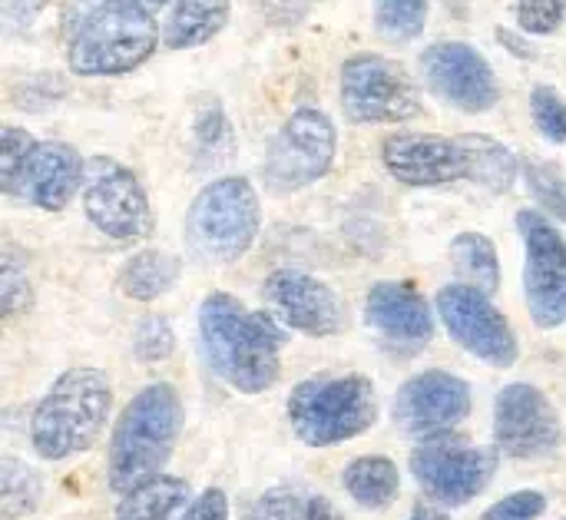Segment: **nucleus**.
<instances>
[{"label": "nucleus", "instance_id": "f257e3e1", "mask_svg": "<svg viewBox=\"0 0 566 520\" xmlns=\"http://www.w3.org/2000/svg\"><path fill=\"white\" fill-rule=\"evenodd\" d=\"M282 342L275 315L252 312L229 292H209L199 305V345L206 365L242 395H262L279 382Z\"/></svg>", "mask_w": 566, "mask_h": 520}, {"label": "nucleus", "instance_id": "f03ea898", "mask_svg": "<svg viewBox=\"0 0 566 520\" xmlns=\"http://www.w3.org/2000/svg\"><path fill=\"white\" fill-rule=\"evenodd\" d=\"M182 431V398L169 382H153L123 408L113 425L106 481L116 495L166 471Z\"/></svg>", "mask_w": 566, "mask_h": 520}, {"label": "nucleus", "instance_id": "7ed1b4c3", "mask_svg": "<svg viewBox=\"0 0 566 520\" xmlns=\"http://www.w3.org/2000/svg\"><path fill=\"white\" fill-rule=\"evenodd\" d=\"M113 388L99 368H66L30 418V441L43 461H70L90 451L109 418Z\"/></svg>", "mask_w": 566, "mask_h": 520}, {"label": "nucleus", "instance_id": "20e7f679", "mask_svg": "<svg viewBox=\"0 0 566 520\" xmlns=\"http://www.w3.org/2000/svg\"><path fill=\"white\" fill-rule=\"evenodd\" d=\"M159 46L153 10L133 0H96L76 20L66 63L76 76H123L139 70Z\"/></svg>", "mask_w": 566, "mask_h": 520}, {"label": "nucleus", "instance_id": "39448f33", "mask_svg": "<svg viewBox=\"0 0 566 520\" xmlns=\"http://www.w3.org/2000/svg\"><path fill=\"white\" fill-rule=\"evenodd\" d=\"M262 202L245 176L206 183L186 212V246L206 266L239 262L259 239Z\"/></svg>", "mask_w": 566, "mask_h": 520}, {"label": "nucleus", "instance_id": "423d86ee", "mask_svg": "<svg viewBox=\"0 0 566 520\" xmlns=\"http://www.w3.org/2000/svg\"><path fill=\"white\" fill-rule=\"evenodd\" d=\"M285 412L298 441L332 448L375 428L378 392L365 375H318L292 388Z\"/></svg>", "mask_w": 566, "mask_h": 520}, {"label": "nucleus", "instance_id": "0eeeda50", "mask_svg": "<svg viewBox=\"0 0 566 520\" xmlns=\"http://www.w3.org/2000/svg\"><path fill=\"white\" fill-rule=\"evenodd\" d=\"M342 110L352 123H408L424 110L418 80L391 56L355 53L342 63Z\"/></svg>", "mask_w": 566, "mask_h": 520}, {"label": "nucleus", "instance_id": "6e6552de", "mask_svg": "<svg viewBox=\"0 0 566 520\" xmlns=\"http://www.w3.org/2000/svg\"><path fill=\"white\" fill-rule=\"evenodd\" d=\"M338 149V129L328 113L315 106L295 110L265 149L262 176L272 193H298L318 183Z\"/></svg>", "mask_w": 566, "mask_h": 520}, {"label": "nucleus", "instance_id": "1a4fd4ad", "mask_svg": "<svg viewBox=\"0 0 566 520\" xmlns=\"http://www.w3.org/2000/svg\"><path fill=\"white\" fill-rule=\"evenodd\" d=\"M83 212L113 242H143L153 232V206L139 183V176L109 159L93 156L86 159V179H83Z\"/></svg>", "mask_w": 566, "mask_h": 520}, {"label": "nucleus", "instance_id": "9d476101", "mask_svg": "<svg viewBox=\"0 0 566 520\" xmlns=\"http://www.w3.org/2000/svg\"><path fill=\"white\" fill-rule=\"evenodd\" d=\"M524 242V295L537 329L551 332L566 322V239L541 209L517 212Z\"/></svg>", "mask_w": 566, "mask_h": 520}, {"label": "nucleus", "instance_id": "9b49d317", "mask_svg": "<svg viewBox=\"0 0 566 520\" xmlns=\"http://www.w3.org/2000/svg\"><path fill=\"white\" fill-rule=\"evenodd\" d=\"M434 309L444 329L451 332V339L474 358L494 368H511L517 362L521 355L517 335L511 322L504 319V312L481 289H471L464 282L444 285L434 295Z\"/></svg>", "mask_w": 566, "mask_h": 520}, {"label": "nucleus", "instance_id": "f8f14e48", "mask_svg": "<svg viewBox=\"0 0 566 520\" xmlns=\"http://www.w3.org/2000/svg\"><path fill=\"white\" fill-rule=\"evenodd\" d=\"M501 465L497 448H468L458 441H428L411 455L418 488L441 508H464L488 491Z\"/></svg>", "mask_w": 566, "mask_h": 520}, {"label": "nucleus", "instance_id": "ddd939ff", "mask_svg": "<svg viewBox=\"0 0 566 520\" xmlns=\"http://www.w3.org/2000/svg\"><path fill=\"white\" fill-rule=\"evenodd\" d=\"M424 86L461 113H488L501 100L494 66L464 40H438L421 53Z\"/></svg>", "mask_w": 566, "mask_h": 520}, {"label": "nucleus", "instance_id": "4468645a", "mask_svg": "<svg viewBox=\"0 0 566 520\" xmlns=\"http://www.w3.org/2000/svg\"><path fill=\"white\" fill-rule=\"evenodd\" d=\"M262 299L285 329L312 339L338 335L348 325V312L338 292L302 269H275L262 282Z\"/></svg>", "mask_w": 566, "mask_h": 520}, {"label": "nucleus", "instance_id": "2eb2a0df", "mask_svg": "<svg viewBox=\"0 0 566 520\" xmlns=\"http://www.w3.org/2000/svg\"><path fill=\"white\" fill-rule=\"evenodd\" d=\"M560 415L554 402L527 382L501 388L494 402V445L511 458H544L560 445Z\"/></svg>", "mask_w": 566, "mask_h": 520}, {"label": "nucleus", "instance_id": "dca6fc26", "mask_svg": "<svg viewBox=\"0 0 566 520\" xmlns=\"http://www.w3.org/2000/svg\"><path fill=\"white\" fill-rule=\"evenodd\" d=\"M395 425L411 438H438L471 415V385L451 372L431 368L408 378L395 395Z\"/></svg>", "mask_w": 566, "mask_h": 520}, {"label": "nucleus", "instance_id": "f3484780", "mask_svg": "<svg viewBox=\"0 0 566 520\" xmlns=\"http://www.w3.org/2000/svg\"><path fill=\"white\" fill-rule=\"evenodd\" d=\"M381 163L398 183L415 189H438V186L461 183L468 176L461 136H441V133H418V129L391 133L381 143Z\"/></svg>", "mask_w": 566, "mask_h": 520}, {"label": "nucleus", "instance_id": "a211bd4d", "mask_svg": "<svg viewBox=\"0 0 566 520\" xmlns=\"http://www.w3.org/2000/svg\"><path fill=\"white\" fill-rule=\"evenodd\" d=\"M83 179H86V163L80 159V153L70 143L43 139L30 153L10 199L36 206L43 212H60L83 189Z\"/></svg>", "mask_w": 566, "mask_h": 520}, {"label": "nucleus", "instance_id": "6ab92c4d", "mask_svg": "<svg viewBox=\"0 0 566 520\" xmlns=\"http://www.w3.org/2000/svg\"><path fill=\"white\" fill-rule=\"evenodd\" d=\"M365 322L395 349H421L434 339L431 305L408 282H375L365 299Z\"/></svg>", "mask_w": 566, "mask_h": 520}, {"label": "nucleus", "instance_id": "aec40b11", "mask_svg": "<svg viewBox=\"0 0 566 520\" xmlns=\"http://www.w3.org/2000/svg\"><path fill=\"white\" fill-rule=\"evenodd\" d=\"M192 488L182 478L172 475H156L133 491L119 495L116 520H182L192 508Z\"/></svg>", "mask_w": 566, "mask_h": 520}, {"label": "nucleus", "instance_id": "412c9836", "mask_svg": "<svg viewBox=\"0 0 566 520\" xmlns=\"http://www.w3.org/2000/svg\"><path fill=\"white\" fill-rule=\"evenodd\" d=\"M232 0H172L163 27L166 50H192L209 43L229 23Z\"/></svg>", "mask_w": 566, "mask_h": 520}, {"label": "nucleus", "instance_id": "4be33fe9", "mask_svg": "<svg viewBox=\"0 0 566 520\" xmlns=\"http://www.w3.org/2000/svg\"><path fill=\"white\" fill-rule=\"evenodd\" d=\"M461 146H464V163H468V176H464L468 183L481 186L491 196L511 193L517 173L524 169V163L517 159L511 146H504L501 139L488 133H464Z\"/></svg>", "mask_w": 566, "mask_h": 520}, {"label": "nucleus", "instance_id": "5701e85b", "mask_svg": "<svg viewBox=\"0 0 566 520\" xmlns=\"http://www.w3.org/2000/svg\"><path fill=\"white\" fill-rule=\"evenodd\" d=\"M182 275V262L163 249H139L119 269V292L133 302H156Z\"/></svg>", "mask_w": 566, "mask_h": 520}, {"label": "nucleus", "instance_id": "b1692460", "mask_svg": "<svg viewBox=\"0 0 566 520\" xmlns=\"http://www.w3.org/2000/svg\"><path fill=\"white\" fill-rule=\"evenodd\" d=\"M345 491L352 495L355 505L368 508V511H381L388 508L398 491H401V475H398V465L391 458H381V455H368V458H355L345 475Z\"/></svg>", "mask_w": 566, "mask_h": 520}, {"label": "nucleus", "instance_id": "393cba45", "mask_svg": "<svg viewBox=\"0 0 566 520\" xmlns=\"http://www.w3.org/2000/svg\"><path fill=\"white\" fill-rule=\"evenodd\" d=\"M451 266L458 272V282L481 289L484 295H494L501 289L497 246L484 232H461L451 242Z\"/></svg>", "mask_w": 566, "mask_h": 520}, {"label": "nucleus", "instance_id": "a878e982", "mask_svg": "<svg viewBox=\"0 0 566 520\" xmlns=\"http://www.w3.org/2000/svg\"><path fill=\"white\" fill-rule=\"evenodd\" d=\"M40 475L17 461V458H3L0 461V508H3V520L27 518L36 511L40 505Z\"/></svg>", "mask_w": 566, "mask_h": 520}, {"label": "nucleus", "instance_id": "bb28decb", "mask_svg": "<svg viewBox=\"0 0 566 520\" xmlns=\"http://www.w3.org/2000/svg\"><path fill=\"white\" fill-rule=\"evenodd\" d=\"M428 0H375V30L388 43H408L428 27Z\"/></svg>", "mask_w": 566, "mask_h": 520}, {"label": "nucleus", "instance_id": "cd10ccee", "mask_svg": "<svg viewBox=\"0 0 566 520\" xmlns=\"http://www.w3.org/2000/svg\"><path fill=\"white\" fill-rule=\"evenodd\" d=\"M0 305H3L7 319L23 315L33 305V285H30L27 262L10 242L3 246V259H0Z\"/></svg>", "mask_w": 566, "mask_h": 520}, {"label": "nucleus", "instance_id": "c85d7f7f", "mask_svg": "<svg viewBox=\"0 0 566 520\" xmlns=\"http://www.w3.org/2000/svg\"><path fill=\"white\" fill-rule=\"evenodd\" d=\"M524 176H527V189L534 196V202L566 222V179L564 173L551 163H541V159H524Z\"/></svg>", "mask_w": 566, "mask_h": 520}, {"label": "nucleus", "instance_id": "c756f323", "mask_svg": "<svg viewBox=\"0 0 566 520\" xmlns=\"http://www.w3.org/2000/svg\"><path fill=\"white\" fill-rule=\"evenodd\" d=\"M33 149H36V139L27 129H20V126L0 129V193L3 196H13L17 179H20Z\"/></svg>", "mask_w": 566, "mask_h": 520}, {"label": "nucleus", "instance_id": "7c9ffc66", "mask_svg": "<svg viewBox=\"0 0 566 520\" xmlns=\"http://www.w3.org/2000/svg\"><path fill=\"white\" fill-rule=\"evenodd\" d=\"M531 116L544 139L566 143V100L554 86H534L531 93Z\"/></svg>", "mask_w": 566, "mask_h": 520}, {"label": "nucleus", "instance_id": "2f4dec72", "mask_svg": "<svg viewBox=\"0 0 566 520\" xmlns=\"http://www.w3.org/2000/svg\"><path fill=\"white\" fill-rule=\"evenodd\" d=\"M176 349V335H172V325L163 319V315H149L136 325L133 332V352L143 358V362H163L169 358Z\"/></svg>", "mask_w": 566, "mask_h": 520}, {"label": "nucleus", "instance_id": "473e14b6", "mask_svg": "<svg viewBox=\"0 0 566 520\" xmlns=\"http://www.w3.org/2000/svg\"><path fill=\"white\" fill-rule=\"evenodd\" d=\"M517 23L524 33L551 37L566 23V0H517Z\"/></svg>", "mask_w": 566, "mask_h": 520}, {"label": "nucleus", "instance_id": "72a5a7b5", "mask_svg": "<svg viewBox=\"0 0 566 520\" xmlns=\"http://www.w3.org/2000/svg\"><path fill=\"white\" fill-rule=\"evenodd\" d=\"M249 520H308V501L292 488H275L255 501Z\"/></svg>", "mask_w": 566, "mask_h": 520}, {"label": "nucleus", "instance_id": "f704fd0d", "mask_svg": "<svg viewBox=\"0 0 566 520\" xmlns=\"http://www.w3.org/2000/svg\"><path fill=\"white\" fill-rule=\"evenodd\" d=\"M547 511V498L541 491H517L501 498L484 511V520H537Z\"/></svg>", "mask_w": 566, "mask_h": 520}, {"label": "nucleus", "instance_id": "c9c22d12", "mask_svg": "<svg viewBox=\"0 0 566 520\" xmlns=\"http://www.w3.org/2000/svg\"><path fill=\"white\" fill-rule=\"evenodd\" d=\"M50 7V0H0V27L7 37L23 33L43 10Z\"/></svg>", "mask_w": 566, "mask_h": 520}, {"label": "nucleus", "instance_id": "e433bc0d", "mask_svg": "<svg viewBox=\"0 0 566 520\" xmlns=\"http://www.w3.org/2000/svg\"><path fill=\"white\" fill-rule=\"evenodd\" d=\"M182 520H229V498L222 488H206Z\"/></svg>", "mask_w": 566, "mask_h": 520}, {"label": "nucleus", "instance_id": "4c0bfd02", "mask_svg": "<svg viewBox=\"0 0 566 520\" xmlns=\"http://www.w3.org/2000/svg\"><path fill=\"white\" fill-rule=\"evenodd\" d=\"M308 520H345L328 498H308Z\"/></svg>", "mask_w": 566, "mask_h": 520}, {"label": "nucleus", "instance_id": "58836bf2", "mask_svg": "<svg viewBox=\"0 0 566 520\" xmlns=\"http://www.w3.org/2000/svg\"><path fill=\"white\" fill-rule=\"evenodd\" d=\"M408 520H451V514H444L441 508H424V505H421V508L411 511V518Z\"/></svg>", "mask_w": 566, "mask_h": 520}, {"label": "nucleus", "instance_id": "ea45409f", "mask_svg": "<svg viewBox=\"0 0 566 520\" xmlns=\"http://www.w3.org/2000/svg\"><path fill=\"white\" fill-rule=\"evenodd\" d=\"M133 3H139V7H146V10H159V7H166L169 0H133Z\"/></svg>", "mask_w": 566, "mask_h": 520}]
</instances>
